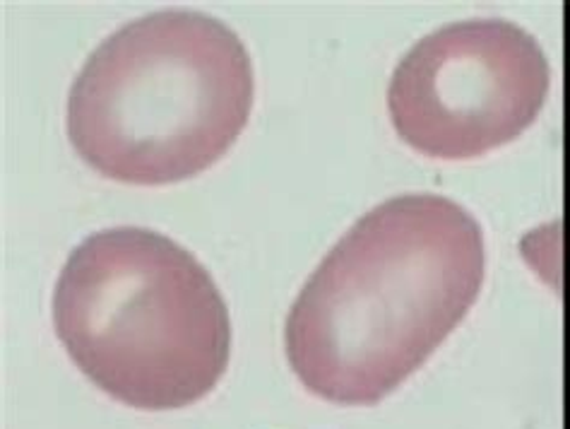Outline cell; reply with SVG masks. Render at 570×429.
Masks as SVG:
<instances>
[{
	"mask_svg": "<svg viewBox=\"0 0 570 429\" xmlns=\"http://www.w3.org/2000/svg\"><path fill=\"white\" fill-rule=\"evenodd\" d=\"M484 275V232L462 205L431 194L381 203L292 304V372L330 403L383 401L468 316Z\"/></svg>",
	"mask_w": 570,
	"mask_h": 429,
	"instance_id": "obj_1",
	"label": "cell"
},
{
	"mask_svg": "<svg viewBox=\"0 0 570 429\" xmlns=\"http://www.w3.org/2000/svg\"><path fill=\"white\" fill-rule=\"evenodd\" d=\"M250 56L198 10H159L104 39L68 97V138L114 182L161 186L213 167L248 124Z\"/></svg>",
	"mask_w": 570,
	"mask_h": 429,
	"instance_id": "obj_2",
	"label": "cell"
},
{
	"mask_svg": "<svg viewBox=\"0 0 570 429\" xmlns=\"http://www.w3.org/2000/svg\"><path fill=\"white\" fill-rule=\"evenodd\" d=\"M53 329L97 387L138 410L200 401L227 372L232 325L190 251L145 227L97 232L53 292Z\"/></svg>",
	"mask_w": 570,
	"mask_h": 429,
	"instance_id": "obj_3",
	"label": "cell"
},
{
	"mask_svg": "<svg viewBox=\"0 0 570 429\" xmlns=\"http://www.w3.org/2000/svg\"><path fill=\"white\" fill-rule=\"evenodd\" d=\"M544 49L508 20L445 25L397 64L387 111L397 136L436 159H472L515 140L549 97Z\"/></svg>",
	"mask_w": 570,
	"mask_h": 429,
	"instance_id": "obj_4",
	"label": "cell"
}]
</instances>
